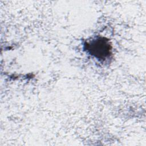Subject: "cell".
<instances>
[{"instance_id":"cell-1","label":"cell","mask_w":146,"mask_h":146,"mask_svg":"<svg viewBox=\"0 0 146 146\" xmlns=\"http://www.w3.org/2000/svg\"><path fill=\"white\" fill-rule=\"evenodd\" d=\"M84 48L90 55L100 60H106L112 54V47L109 40L102 36H97L86 42Z\"/></svg>"}]
</instances>
